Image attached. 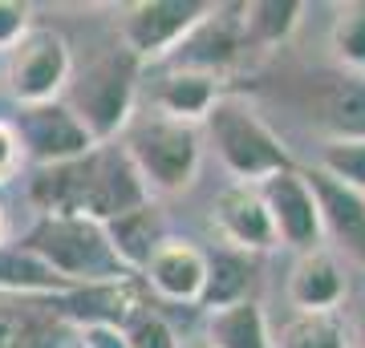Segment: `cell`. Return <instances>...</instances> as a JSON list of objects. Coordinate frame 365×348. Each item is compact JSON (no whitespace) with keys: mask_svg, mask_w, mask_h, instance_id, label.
I'll use <instances>...</instances> for the list:
<instances>
[{"mask_svg":"<svg viewBox=\"0 0 365 348\" xmlns=\"http://www.w3.org/2000/svg\"><path fill=\"white\" fill-rule=\"evenodd\" d=\"M29 203L37 206V215H81L93 223H114L126 211L155 203V194L126 146L106 142L73 162L33 170Z\"/></svg>","mask_w":365,"mask_h":348,"instance_id":"6da1fadb","label":"cell"},{"mask_svg":"<svg viewBox=\"0 0 365 348\" xmlns=\"http://www.w3.org/2000/svg\"><path fill=\"white\" fill-rule=\"evenodd\" d=\"M16 243L33 251L49 271H57L69 288L134 280V271L118 259L106 223L81 219V215H37Z\"/></svg>","mask_w":365,"mask_h":348,"instance_id":"7a4b0ae2","label":"cell"},{"mask_svg":"<svg viewBox=\"0 0 365 348\" xmlns=\"http://www.w3.org/2000/svg\"><path fill=\"white\" fill-rule=\"evenodd\" d=\"M143 73L146 65L118 49H106L102 57H93L81 73H73L66 90V105L81 117V126L93 134V142H118L134 122L138 110V93H143Z\"/></svg>","mask_w":365,"mask_h":348,"instance_id":"3957f363","label":"cell"},{"mask_svg":"<svg viewBox=\"0 0 365 348\" xmlns=\"http://www.w3.org/2000/svg\"><path fill=\"white\" fill-rule=\"evenodd\" d=\"M203 138L215 146V158L232 174V182L260 186L264 179L297 167L288 146L280 142V134L256 114V105L235 97V93H223L211 105V114L203 117Z\"/></svg>","mask_w":365,"mask_h":348,"instance_id":"277c9868","label":"cell"},{"mask_svg":"<svg viewBox=\"0 0 365 348\" xmlns=\"http://www.w3.org/2000/svg\"><path fill=\"white\" fill-rule=\"evenodd\" d=\"M134 158L138 174L146 179L150 194H182L191 191L203 167V126L175 122L163 114H138L130 130L118 138Z\"/></svg>","mask_w":365,"mask_h":348,"instance_id":"5b68a950","label":"cell"},{"mask_svg":"<svg viewBox=\"0 0 365 348\" xmlns=\"http://www.w3.org/2000/svg\"><path fill=\"white\" fill-rule=\"evenodd\" d=\"M4 90L16 105H45L57 102L73 81V53L57 28L33 25L4 57Z\"/></svg>","mask_w":365,"mask_h":348,"instance_id":"8992f818","label":"cell"},{"mask_svg":"<svg viewBox=\"0 0 365 348\" xmlns=\"http://www.w3.org/2000/svg\"><path fill=\"white\" fill-rule=\"evenodd\" d=\"M211 13V0H138L118 21L122 49L155 69L179 49L187 33Z\"/></svg>","mask_w":365,"mask_h":348,"instance_id":"52a82bcc","label":"cell"},{"mask_svg":"<svg viewBox=\"0 0 365 348\" xmlns=\"http://www.w3.org/2000/svg\"><path fill=\"white\" fill-rule=\"evenodd\" d=\"M13 126L21 134V146H25V158L33 162V170L73 162L98 146L93 134L81 126V117L66 105V97L45 105H16Z\"/></svg>","mask_w":365,"mask_h":348,"instance_id":"ba28073f","label":"cell"},{"mask_svg":"<svg viewBox=\"0 0 365 348\" xmlns=\"http://www.w3.org/2000/svg\"><path fill=\"white\" fill-rule=\"evenodd\" d=\"M264 206H268V219L276 231V247H292L297 255L325 247L321 235V211H317V194L309 186V174L300 167L280 170L272 179L260 182Z\"/></svg>","mask_w":365,"mask_h":348,"instance_id":"9c48e42d","label":"cell"},{"mask_svg":"<svg viewBox=\"0 0 365 348\" xmlns=\"http://www.w3.org/2000/svg\"><path fill=\"white\" fill-rule=\"evenodd\" d=\"M244 49H248V41H244L240 4H235V9H227V4H211V13L187 33V41H182L163 65H167V69H191V73L220 78L227 65L240 61V53Z\"/></svg>","mask_w":365,"mask_h":348,"instance_id":"30bf717a","label":"cell"},{"mask_svg":"<svg viewBox=\"0 0 365 348\" xmlns=\"http://www.w3.org/2000/svg\"><path fill=\"white\" fill-rule=\"evenodd\" d=\"M211 231L220 235L223 247L248 251V255H260V251L276 247V231H272V219H268V206H264V194L252 182H227L215 194Z\"/></svg>","mask_w":365,"mask_h":348,"instance_id":"8fae6325","label":"cell"},{"mask_svg":"<svg viewBox=\"0 0 365 348\" xmlns=\"http://www.w3.org/2000/svg\"><path fill=\"white\" fill-rule=\"evenodd\" d=\"M304 174H309V186H313V194H317L321 235H325L329 251L337 259L345 255V259H353V263L365 268V194L333 182L317 167L304 170Z\"/></svg>","mask_w":365,"mask_h":348,"instance_id":"7c38bea8","label":"cell"},{"mask_svg":"<svg viewBox=\"0 0 365 348\" xmlns=\"http://www.w3.org/2000/svg\"><path fill=\"white\" fill-rule=\"evenodd\" d=\"M143 284L150 296L167 300V304H195L199 308L203 284H207V251L195 247L191 239L170 235L143 268Z\"/></svg>","mask_w":365,"mask_h":348,"instance_id":"4fadbf2b","label":"cell"},{"mask_svg":"<svg viewBox=\"0 0 365 348\" xmlns=\"http://www.w3.org/2000/svg\"><path fill=\"white\" fill-rule=\"evenodd\" d=\"M150 73H155L150 85H146L150 114H163V117H175V122L203 126V117L211 114V105L223 97V93H220V78H207V73L167 69V65H155Z\"/></svg>","mask_w":365,"mask_h":348,"instance_id":"5bb4252c","label":"cell"},{"mask_svg":"<svg viewBox=\"0 0 365 348\" xmlns=\"http://www.w3.org/2000/svg\"><path fill=\"white\" fill-rule=\"evenodd\" d=\"M345 292H349L345 268L329 247L297 255L288 271V304L297 312H337L345 304Z\"/></svg>","mask_w":365,"mask_h":348,"instance_id":"9a60e30c","label":"cell"},{"mask_svg":"<svg viewBox=\"0 0 365 348\" xmlns=\"http://www.w3.org/2000/svg\"><path fill=\"white\" fill-rule=\"evenodd\" d=\"M66 320L53 312V300L0 296V348H61Z\"/></svg>","mask_w":365,"mask_h":348,"instance_id":"2e32d148","label":"cell"},{"mask_svg":"<svg viewBox=\"0 0 365 348\" xmlns=\"http://www.w3.org/2000/svg\"><path fill=\"white\" fill-rule=\"evenodd\" d=\"M106 231H110V243H114L118 259H122L134 275H143V268L150 263V255L170 239L158 199L155 203H146V206H138V211L118 215L114 223H106Z\"/></svg>","mask_w":365,"mask_h":348,"instance_id":"e0dca14e","label":"cell"},{"mask_svg":"<svg viewBox=\"0 0 365 348\" xmlns=\"http://www.w3.org/2000/svg\"><path fill=\"white\" fill-rule=\"evenodd\" d=\"M252 284H256V255L235 251V247H211L207 251V284H203V300L199 308L220 312L232 308L240 300H252Z\"/></svg>","mask_w":365,"mask_h":348,"instance_id":"ac0fdd59","label":"cell"},{"mask_svg":"<svg viewBox=\"0 0 365 348\" xmlns=\"http://www.w3.org/2000/svg\"><path fill=\"white\" fill-rule=\"evenodd\" d=\"M69 284L49 271L33 251L16 243H0V296H16V300H53L66 296Z\"/></svg>","mask_w":365,"mask_h":348,"instance_id":"d6986e66","label":"cell"},{"mask_svg":"<svg viewBox=\"0 0 365 348\" xmlns=\"http://www.w3.org/2000/svg\"><path fill=\"white\" fill-rule=\"evenodd\" d=\"M211 348H272V324L264 316L260 300H240L232 308L207 312V332Z\"/></svg>","mask_w":365,"mask_h":348,"instance_id":"ffe728a7","label":"cell"},{"mask_svg":"<svg viewBox=\"0 0 365 348\" xmlns=\"http://www.w3.org/2000/svg\"><path fill=\"white\" fill-rule=\"evenodd\" d=\"M300 13H304L300 0H252V4H240L248 49H276L280 41L292 37V28L300 25Z\"/></svg>","mask_w":365,"mask_h":348,"instance_id":"44dd1931","label":"cell"},{"mask_svg":"<svg viewBox=\"0 0 365 348\" xmlns=\"http://www.w3.org/2000/svg\"><path fill=\"white\" fill-rule=\"evenodd\" d=\"M272 348H349V328L337 312H292L272 328Z\"/></svg>","mask_w":365,"mask_h":348,"instance_id":"7402d4cb","label":"cell"},{"mask_svg":"<svg viewBox=\"0 0 365 348\" xmlns=\"http://www.w3.org/2000/svg\"><path fill=\"white\" fill-rule=\"evenodd\" d=\"M317 170L329 174L333 182H341V186L365 194V138L333 134V138L321 146V154H317Z\"/></svg>","mask_w":365,"mask_h":348,"instance_id":"603a6c76","label":"cell"},{"mask_svg":"<svg viewBox=\"0 0 365 348\" xmlns=\"http://www.w3.org/2000/svg\"><path fill=\"white\" fill-rule=\"evenodd\" d=\"M329 45H333V53L345 69L365 73V0H349L333 13Z\"/></svg>","mask_w":365,"mask_h":348,"instance_id":"cb8c5ba5","label":"cell"},{"mask_svg":"<svg viewBox=\"0 0 365 348\" xmlns=\"http://www.w3.org/2000/svg\"><path fill=\"white\" fill-rule=\"evenodd\" d=\"M122 336H126V344L130 348H182L179 332H175V328H170L150 304H146V308L122 328Z\"/></svg>","mask_w":365,"mask_h":348,"instance_id":"d4e9b609","label":"cell"},{"mask_svg":"<svg viewBox=\"0 0 365 348\" xmlns=\"http://www.w3.org/2000/svg\"><path fill=\"white\" fill-rule=\"evenodd\" d=\"M29 28H33V9L25 0H0V61L21 45Z\"/></svg>","mask_w":365,"mask_h":348,"instance_id":"484cf974","label":"cell"},{"mask_svg":"<svg viewBox=\"0 0 365 348\" xmlns=\"http://www.w3.org/2000/svg\"><path fill=\"white\" fill-rule=\"evenodd\" d=\"M29 167L21 134H16L13 117H0V186H9L13 179H21V170Z\"/></svg>","mask_w":365,"mask_h":348,"instance_id":"4316f807","label":"cell"},{"mask_svg":"<svg viewBox=\"0 0 365 348\" xmlns=\"http://www.w3.org/2000/svg\"><path fill=\"white\" fill-rule=\"evenodd\" d=\"M78 340L86 348H130L122 328H86V332H78Z\"/></svg>","mask_w":365,"mask_h":348,"instance_id":"83f0119b","label":"cell"},{"mask_svg":"<svg viewBox=\"0 0 365 348\" xmlns=\"http://www.w3.org/2000/svg\"><path fill=\"white\" fill-rule=\"evenodd\" d=\"M349 348H365V312H361V320L353 324V332H349Z\"/></svg>","mask_w":365,"mask_h":348,"instance_id":"f1b7e54d","label":"cell"},{"mask_svg":"<svg viewBox=\"0 0 365 348\" xmlns=\"http://www.w3.org/2000/svg\"><path fill=\"white\" fill-rule=\"evenodd\" d=\"M9 235H13V227H9V215H4V203H0V243H13Z\"/></svg>","mask_w":365,"mask_h":348,"instance_id":"f546056e","label":"cell"},{"mask_svg":"<svg viewBox=\"0 0 365 348\" xmlns=\"http://www.w3.org/2000/svg\"><path fill=\"white\" fill-rule=\"evenodd\" d=\"M182 348H211V344L203 340V336H199V340H182Z\"/></svg>","mask_w":365,"mask_h":348,"instance_id":"4dcf8cb0","label":"cell"},{"mask_svg":"<svg viewBox=\"0 0 365 348\" xmlns=\"http://www.w3.org/2000/svg\"><path fill=\"white\" fill-rule=\"evenodd\" d=\"M61 348H86V344H81L78 336H73V340H66V344H61Z\"/></svg>","mask_w":365,"mask_h":348,"instance_id":"1f68e13d","label":"cell"},{"mask_svg":"<svg viewBox=\"0 0 365 348\" xmlns=\"http://www.w3.org/2000/svg\"><path fill=\"white\" fill-rule=\"evenodd\" d=\"M0 81H4V65H0Z\"/></svg>","mask_w":365,"mask_h":348,"instance_id":"d6a6232c","label":"cell"}]
</instances>
